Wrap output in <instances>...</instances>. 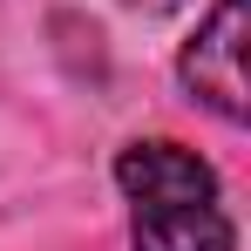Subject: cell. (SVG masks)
<instances>
[{"label": "cell", "instance_id": "cell-3", "mask_svg": "<svg viewBox=\"0 0 251 251\" xmlns=\"http://www.w3.org/2000/svg\"><path fill=\"white\" fill-rule=\"evenodd\" d=\"M116 183H123V197H217V170L197 156V150H183V143H129L123 156H116Z\"/></svg>", "mask_w": 251, "mask_h": 251}, {"label": "cell", "instance_id": "cell-2", "mask_svg": "<svg viewBox=\"0 0 251 251\" xmlns=\"http://www.w3.org/2000/svg\"><path fill=\"white\" fill-rule=\"evenodd\" d=\"M136 251H238L217 197H136Z\"/></svg>", "mask_w": 251, "mask_h": 251}, {"label": "cell", "instance_id": "cell-1", "mask_svg": "<svg viewBox=\"0 0 251 251\" xmlns=\"http://www.w3.org/2000/svg\"><path fill=\"white\" fill-rule=\"evenodd\" d=\"M183 88L217 109L224 123H245V0H217L210 21L183 48Z\"/></svg>", "mask_w": 251, "mask_h": 251}, {"label": "cell", "instance_id": "cell-4", "mask_svg": "<svg viewBox=\"0 0 251 251\" xmlns=\"http://www.w3.org/2000/svg\"><path fill=\"white\" fill-rule=\"evenodd\" d=\"M123 7H143V14H170V7H183V0H123Z\"/></svg>", "mask_w": 251, "mask_h": 251}]
</instances>
